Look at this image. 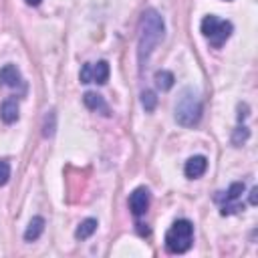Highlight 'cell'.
<instances>
[{
  "label": "cell",
  "instance_id": "cell-5",
  "mask_svg": "<svg viewBox=\"0 0 258 258\" xmlns=\"http://www.w3.org/2000/svg\"><path fill=\"white\" fill-rule=\"evenodd\" d=\"M81 83H97L103 85L109 79V62L107 60H99V62H87L83 64L81 73H79Z\"/></svg>",
  "mask_w": 258,
  "mask_h": 258
},
{
  "label": "cell",
  "instance_id": "cell-16",
  "mask_svg": "<svg viewBox=\"0 0 258 258\" xmlns=\"http://www.w3.org/2000/svg\"><path fill=\"white\" fill-rule=\"evenodd\" d=\"M141 105H143V109L147 111V113H151L153 109H155V105H157V97H155V93L153 91H143L141 93Z\"/></svg>",
  "mask_w": 258,
  "mask_h": 258
},
{
  "label": "cell",
  "instance_id": "cell-17",
  "mask_svg": "<svg viewBox=\"0 0 258 258\" xmlns=\"http://www.w3.org/2000/svg\"><path fill=\"white\" fill-rule=\"evenodd\" d=\"M248 137H250L248 127H246V125H240V127H236V129H234L232 143H234V145H242V143H246V139H248Z\"/></svg>",
  "mask_w": 258,
  "mask_h": 258
},
{
  "label": "cell",
  "instance_id": "cell-9",
  "mask_svg": "<svg viewBox=\"0 0 258 258\" xmlns=\"http://www.w3.org/2000/svg\"><path fill=\"white\" fill-rule=\"evenodd\" d=\"M22 77H20V71L16 69V64H4L0 69V85L4 87H16L20 85Z\"/></svg>",
  "mask_w": 258,
  "mask_h": 258
},
{
  "label": "cell",
  "instance_id": "cell-21",
  "mask_svg": "<svg viewBox=\"0 0 258 258\" xmlns=\"http://www.w3.org/2000/svg\"><path fill=\"white\" fill-rule=\"evenodd\" d=\"M24 2H26L28 6H38V4H40V0H24Z\"/></svg>",
  "mask_w": 258,
  "mask_h": 258
},
{
  "label": "cell",
  "instance_id": "cell-14",
  "mask_svg": "<svg viewBox=\"0 0 258 258\" xmlns=\"http://www.w3.org/2000/svg\"><path fill=\"white\" fill-rule=\"evenodd\" d=\"M173 83H175V77H173L171 71L161 69V71L155 73V85H157V89H161V91H169V89L173 87Z\"/></svg>",
  "mask_w": 258,
  "mask_h": 258
},
{
  "label": "cell",
  "instance_id": "cell-8",
  "mask_svg": "<svg viewBox=\"0 0 258 258\" xmlns=\"http://www.w3.org/2000/svg\"><path fill=\"white\" fill-rule=\"evenodd\" d=\"M83 103H85V107L91 109V111H97V113H101V115H111L109 105L105 103V99H103L99 93L87 91V93L83 95Z\"/></svg>",
  "mask_w": 258,
  "mask_h": 258
},
{
  "label": "cell",
  "instance_id": "cell-18",
  "mask_svg": "<svg viewBox=\"0 0 258 258\" xmlns=\"http://www.w3.org/2000/svg\"><path fill=\"white\" fill-rule=\"evenodd\" d=\"M10 179V163L6 159H0V185H6Z\"/></svg>",
  "mask_w": 258,
  "mask_h": 258
},
{
  "label": "cell",
  "instance_id": "cell-7",
  "mask_svg": "<svg viewBox=\"0 0 258 258\" xmlns=\"http://www.w3.org/2000/svg\"><path fill=\"white\" fill-rule=\"evenodd\" d=\"M206 169H208V159H206L204 155H194V157H189V159L185 161L183 173H185V177H189V179H198V177H202V175L206 173Z\"/></svg>",
  "mask_w": 258,
  "mask_h": 258
},
{
  "label": "cell",
  "instance_id": "cell-2",
  "mask_svg": "<svg viewBox=\"0 0 258 258\" xmlns=\"http://www.w3.org/2000/svg\"><path fill=\"white\" fill-rule=\"evenodd\" d=\"M173 117L181 127H196L202 119V99L194 89H183L175 101Z\"/></svg>",
  "mask_w": 258,
  "mask_h": 258
},
{
  "label": "cell",
  "instance_id": "cell-10",
  "mask_svg": "<svg viewBox=\"0 0 258 258\" xmlns=\"http://www.w3.org/2000/svg\"><path fill=\"white\" fill-rule=\"evenodd\" d=\"M244 189H246L244 181H234L226 191H220V194L216 196V202H224V204H228V202H238L240 196L244 194Z\"/></svg>",
  "mask_w": 258,
  "mask_h": 258
},
{
  "label": "cell",
  "instance_id": "cell-6",
  "mask_svg": "<svg viewBox=\"0 0 258 258\" xmlns=\"http://www.w3.org/2000/svg\"><path fill=\"white\" fill-rule=\"evenodd\" d=\"M149 202H151V196H149V189L147 187H137L131 191L129 196V210L133 216H143L149 208Z\"/></svg>",
  "mask_w": 258,
  "mask_h": 258
},
{
  "label": "cell",
  "instance_id": "cell-3",
  "mask_svg": "<svg viewBox=\"0 0 258 258\" xmlns=\"http://www.w3.org/2000/svg\"><path fill=\"white\" fill-rule=\"evenodd\" d=\"M194 224L189 220H175L165 232V250L169 254H183L191 248Z\"/></svg>",
  "mask_w": 258,
  "mask_h": 258
},
{
  "label": "cell",
  "instance_id": "cell-13",
  "mask_svg": "<svg viewBox=\"0 0 258 258\" xmlns=\"http://www.w3.org/2000/svg\"><path fill=\"white\" fill-rule=\"evenodd\" d=\"M97 220L95 218H87V220H83L79 226H77V230H75V238L77 240H87V238H91L93 234H95V230H97Z\"/></svg>",
  "mask_w": 258,
  "mask_h": 258
},
{
  "label": "cell",
  "instance_id": "cell-12",
  "mask_svg": "<svg viewBox=\"0 0 258 258\" xmlns=\"http://www.w3.org/2000/svg\"><path fill=\"white\" fill-rule=\"evenodd\" d=\"M42 232H44V218H42V216H34V218L28 222L26 230H24V240H26V242H34V240L40 238Z\"/></svg>",
  "mask_w": 258,
  "mask_h": 258
},
{
  "label": "cell",
  "instance_id": "cell-20",
  "mask_svg": "<svg viewBox=\"0 0 258 258\" xmlns=\"http://www.w3.org/2000/svg\"><path fill=\"white\" fill-rule=\"evenodd\" d=\"M256 194H258V189H256V187H252V191H250V204H252V206L256 204Z\"/></svg>",
  "mask_w": 258,
  "mask_h": 258
},
{
  "label": "cell",
  "instance_id": "cell-15",
  "mask_svg": "<svg viewBox=\"0 0 258 258\" xmlns=\"http://www.w3.org/2000/svg\"><path fill=\"white\" fill-rule=\"evenodd\" d=\"M54 127H56V115H54V111H48V113L44 115L42 135H44V137H52V135H54Z\"/></svg>",
  "mask_w": 258,
  "mask_h": 258
},
{
  "label": "cell",
  "instance_id": "cell-4",
  "mask_svg": "<svg viewBox=\"0 0 258 258\" xmlns=\"http://www.w3.org/2000/svg\"><path fill=\"white\" fill-rule=\"evenodd\" d=\"M200 28H202V34L208 38V42H210L214 48H220V46L230 38L232 30H234L232 22L222 20V18H218V16H214V14L206 16V18L202 20Z\"/></svg>",
  "mask_w": 258,
  "mask_h": 258
},
{
  "label": "cell",
  "instance_id": "cell-1",
  "mask_svg": "<svg viewBox=\"0 0 258 258\" xmlns=\"http://www.w3.org/2000/svg\"><path fill=\"white\" fill-rule=\"evenodd\" d=\"M139 36H137V58L139 64L145 67L155 46L163 40L165 34V22L161 14L155 8H145L139 18Z\"/></svg>",
  "mask_w": 258,
  "mask_h": 258
},
{
  "label": "cell",
  "instance_id": "cell-11",
  "mask_svg": "<svg viewBox=\"0 0 258 258\" xmlns=\"http://www.w3.org/2000/svg\"><path fill=\"white\" fill-rule=\"evenodd\" d=\"M0 119L4 121V123H14L16 119H18V101L16 99H6L2 105H0Z\"/></svg>",
  "mask_w": 258,
  "mask_h": 258
},
{
  "label": "cell",
  "instance_id": "cell-19",
  "mask_svg": "<svg viewBox=\"0 0 258 258\" xmlns=\"http://www.w3.org/2000/svg\"><path fill=\"white\" fill-rule=\"evenodd\" d=\"M238 121H242V119H246L248 117V105H238Z\"/></svg>",
  "mask_w": 258,
  "mask_h": 258
}]
</instances>
